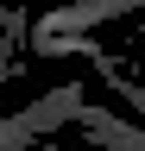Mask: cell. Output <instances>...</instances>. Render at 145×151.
<instances>
[{
    "instance_id": "3",
    "label": "cell",
    "mask_w": 145,
    "mask_h": 151,
    "mask_svg": "<svg viewBox=\"0 0 145 151\" xmlns=\"http://www.w3.org/2000/svg\"><path fill=\"white\" fill-rule=\"evenodd\" d=\"M76 126H82V139L101 145V151H145V126H126V120H114V113H101L95 101L76 113Z\"/></svg>"
},
{
    "instance_id": "1",
    "label": "cell",
    "mask_w": 145,
    "mask_h": 151,
    "mask_svg": "<svg viewBox=\"0 0 145 151\" xmlns=\"http://www.w3.org/2000/svg\"><path fill=\"white\" fill-rule=\"evenodd\" d=\"M82 107H88V101H82V82H57L50 94H38L32 107H19V113H6V120H0V151H25L38 132L76 126Z\"/></svg>"
},
{
    "instance_id": "2",
    "label": "cell",
    "mask_w": 145,
    "mask_h": 151,
    "mask_svg": "<svg viewBox=\"0 0 145 151\" xmlns=\"http://www.w3.org/2000/svg\"><path fill=\"white\" fill-rule=\"evenodd\" d=\"M145 0H76V6H50L44 19H32V38H82L88 25L107 19H133Z\"/></svg>"
}]
</instances>
